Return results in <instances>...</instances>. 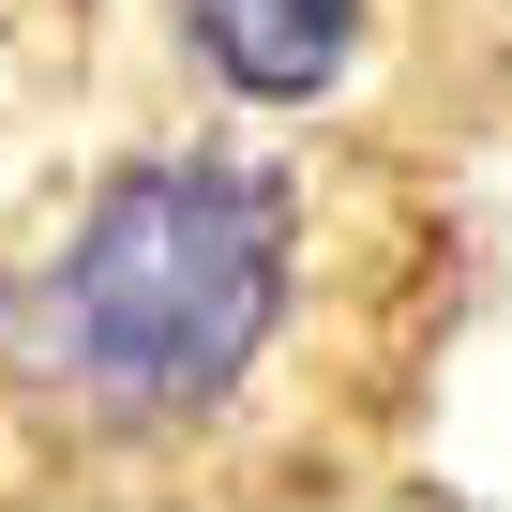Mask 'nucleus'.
<instances>
[{
  "label": "nucleus",
  "instance_id": "1",
  "mask_svg": "<svg viewBox=\"0 0 512 512\" xmlns=\"http://www.w3.org/2000/svg\"><path fill=\"white\" fill-rule=\"evenodd\" d=\"M287 287H302V196L256 151H151L46 256L31 347L106 422H196L287 332Z\"/></svg>",
  "mask_w": 512,
  "mask_h": 512
},
{
  "label": "nucleus",
  "instance_id": "2",
  "mask_svg": "<svg viewBox=\"0 0 512 512\" xmlns=\"http://www.w3.org/2000/svg\"><path fill=\"white\" fill-rule=\"evenodd\" d=\"M181 46L241 106H317L362 46V0H181Z\"/></svg>",
  "mask_w": 512,
  "mask_h": 512
}]
</instances>
